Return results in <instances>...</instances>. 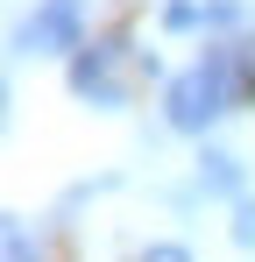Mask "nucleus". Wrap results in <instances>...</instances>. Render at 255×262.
<instances>
[{
  "label": "nucleus",
  "instance_id": "1",
  "mask_svg": "<svg viewBox=\"0 0 255 262\" xmlns=\"http://www.w3.org/2000/svg\"><path fill=\"white\" fill-rule=\"evenodd\" d=\"M248 71L234 64V50H206V64L199 71H184V78H170V128H184V135H206L234 99H248Z\"/></svg>",
  "mask_w": 255,
  "mask_h": 262
},
{
  "label": "nucleus",
  "instance_id": "2",
  "mask_svg": "<svg viewBox=\"0 0 255 262\" xmlns=\"http://www.w3.org/2000/svg\"><path fill=\"white\" fill-rule=\"evenodd\" d=\"M78 29H85L78 0H42L36 14L22 21L14 50H22V57H57V50H78Z\"/></svg>",
  "mask_w": 255,
  "mask_h": 262
},
{
  "label": "nucleus",
  "instance_id": "3",
  "mask_svg": "<svg viewBox=\"0 0 255 262\" xmlns=\"http://www.w3.org/2000/svg\"><path fill=\"white\" fill-rule=\"evenodd\" d=\"M71 92L92 99V106H121V85H114V43L78 50V64H71Z\"/></svg>",
  "mask_w": 255,
  "mask_h": 262
},
{
  "label": "nucleus",
  "instance_id": "4",
  "mask_svg": "<svg viewBox=\"0 0 255 262\" xmlns=\"http://www.w3.org/2000/svg\"><path fill=\"white\" fill-rule=\"evenodd\" d=\"M199 191L234 199V191H241V163H234V156H220V149H213V156H199Z\"/></svg>",
  "mask_w": 255,
  "mask_h": 262
},
{
  "label": "nucleus",
  "instance_id": "5",
  "mask_svg": "<svg viewBox=\"0 0 255 262\" xmlns=\"http://www.w3.org/2000/svg\"><path fill=\"white\" fill-rule=\"evenodd\" d=\"M163 21H170V29H199V21H206V7H192V0H170V7H163Z\"/></svg>",
  "mask_w": 255,
  "mask_h": 262
},
{
  "label": "nucleus",
  "instance_id": "6",
  "mask_svg": "<svg viewBox=\"0 0 255 262\" xmlns=\"http://www.w3.org/2000/svg\"><path fill=\"white\" fill-rule=\"evenodd\" d=\"M7 262H36V248H29V227H22V220H7Z\"/></svg>",
  "mask_w": 255,
  "mask_h": 262
},
{
  "label": "nucleus",
  "instance_id": "7",
  "mask_svg": "<svg viewBox=\"0 0 255 262\" xmlns=\"http://www.w3.org/2000/svg\"><path fill=\"white\" fill-rule=\"evenodd\" d=\"M234 241H241V248H255V199H241V206H234Z\"/></svg>",
  "mask_w": 255,
  "mask_h": 262
},
{
  "label": "nucleus",
  "instance_id": "8",
  "mask_svg": "<svg viewBox=\"0 0 255 262\" xmlns=\"http://www.w3.org/2000/svg\"><path fill=\"white\" fill-rule=\"evenodd\" d=\"M142 262H192V255H184L177 241H156V248H149V255H142Z\"/></svg>",
  "mask_w": 255,
  "mask_h": 262
}]
</instances>
